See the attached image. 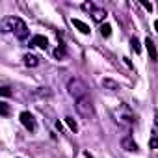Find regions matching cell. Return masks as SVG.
I'll use <instances>...</instances> for the list:
<instances>
[{
  "label": "cell",
  "mask_w": 158,
  "mask_h": 158,
  "mask_svg": "<svg viewBox=\"0 0 158 158\" xmlns=\"http://www.w3.org/2000/svg\"><path fill=\"white\" fill-rule=\"evenodd\" d=\"M0 26H2V32H13L17 39H26L30 35V30L21 17H6L0 23Z\"/></svg>",
  "instance_id": "cell-1"
},
{
  "label": "cell",
  "mask_w": 158,
  "mask_h": 158,
  "mask_svg": "<svg viewBox=\"0 0 158 158\" xmlns=\"http://www.w3.org/2000/svg\"><path fill=\"white\" fill-rule=\"evenodd\" d=\"M67 93L78 101V99H82V97H88L89 95V88L86 86V82L82 80V78H69V82H67Z\"/></svg>",
  "instance_id": "cell-2"
},
{
  "label": "cell",
  "mask_w": 158,
  "mask_h": 158,
  "mask_svg": "<svg viewBox=\"0 0 158 158\" xmlns=\"http://www.w3.org/2000/svg\"><path fill=\"white\" fill-rule=\"evenodd\" d=\"M74 106H76V112L80 114L84 119L91 121V119L95 117V106H93V101H91L89 95H88V97H82V99H78V101H74Z\"/></svg>",
  "instance_id": "cell-3"
},
{
  "label": "cell",
  "mask_w": 158,
  "mask_h": 158,
  "mask_svg": "<svg viewBox=\"0 0 158 158\" xmlns=\"http://www.w3.org/2000/svg\"><path fill=\"white\" fill-rule=\"evenodd\" d=\"M115 123H117L119 127L130 128V127L136 125V115H134V112H132L127 104H123V106L115 112Z\"/></svg>",
  "instance_id": "cell-4"
},
{
  "label": "cell",
  "mask_w": 158,
  "mask_h": 158,
  "mask_svg": "<svg viewBox=\"0 0 158 158\" xmlns=\"http://www.w3.org/2000/svg\"><path fill=\"white\" fill-rule=\"evenodd\" d=\"M19 119H21V123H23V127H24L26 130H30V132H34V130H35L37 123H35V117H34V114H30V112H21Z\"/></svg>",
  "instance_id": "cell-5"
},
{
  "label": "cell",
  "mask_w": 158,
  "mask_h": 158,
  "mask_svg": "<svg viewBox=\"0 0 158 158\" xmlns=\"http://www.w3.org/2000/svg\"><path fill=\"white\" fill-rule=\"evenodd\" d=\"M121 147H123V151H128V152H132V151H134V152L139 151V149H138V143L134 141V138H132L130 134H127V136L121 139Z\"/></svg>",
  "instance_id": "cell-6"
},
{
  "label": "cell",
  "mask_w": 158,
  "mask_h": 158,
  "mask_svg": "<svg viewBox=\"0 0 158 158\" xmlns=\"http://www.w3.org/2000/svg\"><path fill=\"white\" fill-rule=\"evenodd\" d=\"M145 48L149 52V60L151 61H158V50H156V45H154V41L151 37L145 39Z\"/></svg>",
  "instance_id": "cell-7"
},
{
  "label": "cell",
  "mask_w": 158,
  "mask_h": 158,
  "mask_svg": "<svg viewBox=\"0 0 158 158\" xmlns=\"http://www.w3.org/2000/svg\"><path fill=\"white\" fill-rule=\"evenodd\" d=\"M30 47H39V48H43V50H47L48 48V39L45 37V35H34L32 39H30Z\"/></svg>",
  "instance_id": "cell-8"
},
{
  "label": "cell",
  "mask_w": 158,
  "mask_h": 158,
  "mask_svg": "<svg viewBox=\"0 0 158 158\" xmlns=\"http://www.w3.org/2000/svg\"><path fill=\"white\" fill-rule=\"evenodd\" d=\"M89 15H91V19H93L95 23H102V21L108 17V13H106V10H104V8H95Z\"/></svg>",
  "instance_id": "cell-9"
},
{
  "label": "cell",
  "mask_w": 158,
  "mask_h": 158,
  "mask_svg": "<svg viewBox=\"0 0 158 158\" xmlns=\"http://www.w3.org/2000/svg\"><path fill=\"white\" fill-rule=\"evenodd\" d=\"M71 23H73V26H74V28H76L78 32H80V34H84V35H88V34L91 32V30H89V26H88L86 23H82L80 19H73Z\"/></svg>",
  "instance_id": "cell-10"
},
{
  "label": "cell",
  "mask_w": 158,
  "mask_h": 158,
  "mask_svg": "<svg viewBox=\"0 0 158 158\" xmlns=\"http://www.w3.org/2000/svg\"><path fill=\"white\" fill-rule=\"evenodd\" d=\"M24 65L26 67H37L39 65V56H35V54H24Z\"/></svg>",
  "instance_id": "cell-11"
},
{
  "label": "cell",
  "mask_w": 158,
  "mask_h": 158,
  "mask_svg": "<svg viewBox=\"0 0 158 158\" xmlns=\"http://www.w3.org/2000/svg\"><path fill=\"white\" fill-rule=\"evenodd\" d=\"M102 88L108 89V91H117V89H121L119 84H117L115 80H112V78H104V80H102Z\"/></svg>",
  "instance_id": "cell-12"
},
{
  "label": "cell",
  "mask_w": 158,
  "mask_h": 158,
  "mask_svg": "<svg viewBox=\"0 0 158 158\" xmlns=\"http://www.w3.org/2000/svg\"><path fill=\"white\" fill-rule=\"evenodd\" d=\"M101 35H102V37H110V35H112V26H110L108 23L101 24Z\"/></svg>",
  "instance_id": "cell-13"
},
{
  "label": "cell",
  "mask_w": 158,
  "mask_h": 158,
  "mask_svg": "<svg viewBox=\"0 0 158 158\" xmlns=\"http://www.w3.org/2000/svg\"><path fill=\"white\" fill-rule=\"evenodd\" d=\"M48 95H50L48 88H37V91L32 93V97H48Z\"/></svg>",
  "instance_id": "cell-14"
},
{
  "label": "cell",
  "mask_w": 158,
  "mask_h": 158,
  "mask_svg": "<svg viewBox=\"0 0 158 158\" xmlns=\"http://www.w3.org/2000/svg\"><path fill=\"white\" fill-rule=\"evenodd\" d=\"M130 47H132V50H134L136 54L141 52V45H139V39H138V37H132V39H130Z\"/></svg>",
  "instance_id": "cell-15"
},
{
  "label": "cell",
  "mask_w": 158,
  "mask_h": 158,
  "mask_svg": "<svg viewBox=\"0 0 158 158\" xmlns=\"http://www.w3.org/2000/svg\"><path fill=\"white\" fill-rule=\"evenodd\" d=\"M54 58H56V60H63V58H65V47H63V45H60V47L54 50Z\"/></svg>",
  "instance_id": "cell-16"
},
{
  "label": "cell",
  "mask_w": 158,
  "mask_h": 158,
  "mask_svg": "<svg viewBox=\"0 0 158 158\" xmlns=\"http://www.w3.org/2000/svg\"><path fill=\"white\" fill-rule=\"evenodd\" d=\"M65 123H67V127H69L73 132H76V130H78V125H76V121H74L73 117H65Z\"/></svg>",
  "instance_id": "cell-17"
},
{
  "label": "cell",
  "mask_w": 158,
  "mask_h": 158,
  "mask_svg": "<svg viewBox=\"0 0 158 158\" xmlns=\"http://www.w3.org/2000/svg\"><path fill=\"white\" fill-rule=\"evenodd\" d=\"M0 114H2L4 117H8V115H10V106H8V102H4V101L0 102Z\"/></svg>",
  "instance_id": "cell-18"
},
{
  "label": "cell",
  "mask_w": 158,
  "mask_h": 158,
  "mask_svg": "<svg viewBox=\"0 0 158 158\" xmlns=\"http://www.w3.org/2000/svg\"><path fill=\"white\" fill-rule=\"evenodd\" d=\"M149 149H158V134H154L149 141Z\"/></svg>",
  "instance_id": "cell-19"
},
{
  "label": "cell",
  "mask_w": 158,
  "mask_h": 158,
  "mask_svg": "<svg viewBox=\"0 0 158 158\" xmlns=\"http://www.w3.org/2000/svg\"><path fill=\"white\" fill-rule=\"evenodd\" d=\"M82 8H84L86 11H89V13H91V11H93V10L97 8V6H95L93 2H84V4H82Z\"/></svg>",
  "instance_id": "cell-20"
},
{
  "label": "cell",
  "mask_w": 158,
  "mask_h": 158,
  "mask_svg": "<svg viewBox=\"0 0 158 158\" xmlns=\"http://www.w3.org/2000/svg\"><path fill=\"white\" fill-rule=\"evenodd\" d=\"M0 93H2V97H10L11 95V89L8 86H2V88H0Z\"/></svg>",
  "instance_id": "cell-21"
},
{
  "label": "cell",
  "mask_w": 158,
  "mask_h": 158,
  "mask_svg": "<svg viewBox=\"0 0 158 158\" xmlns=\"http://www.w3.org/2000/svg\"><path fill=\"white\" fill-rule=\"evenodd\" d=\"M141 6H143L147 11H152V4H151V2H145V0H141Z\"/></svg>",
  "instance_id": "cell-22"
},
{
  "label": "cell",
  "mask_w": 158,
  "mask_h": 158,
  "mask_svg": "<svg viewBox=\"0 0 158 158\" xmlns=\"http://www.w3.org/2000/svg\"><path fill=\"white\" fill-rule=\"evenodd\" d=\"M154 125H156V130H154V134H158V110H156V114H154Z\"/></svg>",
  "instance_id": "cell-23"
},
{
  "label": "cell",
  "mask_w": 158,
  "mask_h": 158,
  "mask_svg": "<svg viewBox=\"0 0 158 158\" xmlns=\"http://www.w3.org/2000/svg\"><path fill=\"white\" fill-rule=\"evenodd\" d=\"M84 156H86V158H93V156H91V154H89L88 151H84Z\"/></svg>",
  "instance_id": "cell-24"
},
{
  "label": "cell",
  "mask_w": 158,
  "mask_h": 158,
  "mask_svg": "<svg viewBox=\"0 0 158 158\" xmlns=\"http://www.w3.org/2000/svg\"><path fill=\"white\" fill-rule=\"evenodd\" d=\"M154 30L158 32V21H154Z\"/></svg>",
  "instance_id": "cell-25"
}]
</instances>
